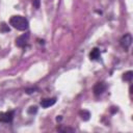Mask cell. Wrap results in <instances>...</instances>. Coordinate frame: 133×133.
Segmentation results:
<instances>
[{
    "label": "cell",
    "mask_w": 133,
    "mask_h": 133,
    "mask_svg": "<svg viewBox=\"0 0 133 133\" xmlns=\"http://www.w3.org/2000/svg\"><path fill=\"white\" fill-rule=\"evenodd\" d=\"M28 39H29V33H24L16 38V46L19 48H23L27 45Z\"/></svg>",
    "instance_id": "4"
},
{
    "label": "cell",
    "mask_w": 133,
    "mask_h": 133,
    "mask_svg": "<svg viewBox=\"0 0 133 133\" xmlns=\"http://www.w3.org/2000/svg\"><path fill=\"white\" fill-rule=\"evenodd\" d=\"M106 88H107V85L104 82H97L95 84L92 90H94L95 96H100V95H102L106 90Z\"/></svg>",
    "instance_id": "5"
},
{
    "label": "cell",
    "mask_w": 133,
    "mask_h": 133,
    "mask_svg": "<svg viewBox=\"0 0 133 133\" xmlns=\"http://www.w3.org/2000/svg\"><path fill=\"white\" fill-rule=\"evenodd\" d=\"M80 115H81V118L83 121H88L89 119V116H90V113L87 110H81L80 111Z\"/></svg>",
    "instance_id": "9"
},
{
    "label": "cell",
    "mask_w": 133,
    "mask_h": 133,
    "mask_svg": "<svg viewBox=\"0 0 133 133\" xmlns=\"http://www.w3.org/2000/svg\"><path fill=\"white\" fill-rule=\"evenodd\" d=\"M56 103V98H50V99H44L41 101V106L43 108H48Z\"/></svg>",
    "instance_id": "6"
},
{
    "label": "cell",
    "mask_w": 133,
    "mask_h": 133,
    "mask_svg": "<svg viewBox=\"0 0 133 133\" xmlns=\"http://www.w3.org/2000/svg\"><path fill=\"white\" fill-rule=\"evenodd\" d=\"M56 121H57V122H58V121H61V116H59V117H57V118H56Z\"/></svg>",
    "instance_id": "16"
},
{
    "label": "cell",
    "mask_w": 133,
    "mask_h": 133,
    "mask_svg": "<svg viewBox=\"0 0 133 133\" xmlns=\"http://www.w3.org/2000/svg\"><path fill=\"white\" fill-rule=\"evenodd\" d=\"M8 31H9V27H8V25L5 24V23H1V24H0V32H2V33H6V32H8Z\"/></svg>",
    "instance_id": "10"
},
{
    "label": "cell",
    "mask_w": 133,
    "mask_h": 133,
    "mask_svg": "<svg viewBox=\"0 0 133 133\" xmlns=\"http://www.w3.org/2000/svg\"><path fill=\"white\" fill-rule=\"evenodd\" d=\"M132 78H133V72L132 71L126 72L124 74V76H123V80H125V81H131Z\"/></svg>",
    "instance_id": "8"
},
{
    "label": "cell",
    "mask_w": 133,
    "mask_h": 133,
    "mask_svg": "<svg viewBox=\"0 0 133 133\" xmlns=\"http://www.w3.org/2000/svg\"><path fill=\"white\" fill-rule=\"evenodd\" d=\"M58 130L61 131V132H68V131L74 132V131H75V129H73V128H60V129H58Z\"/></svg>",
    "instance_id": "13"
},
{
    "label": "cell",
    "mask_w": 133,
    "mask_h": 133,
    "mask_svg": "<svg viewBox=\"0 0 133 133\" xmlns=\"http://www.w3.org/2000/svg\"><path fill=\"white\" fill-rule=\"evenodd\" d=\"M36 112H37V107H36V106H31V107H29L28 110H27V113L30 114V115H33V114H35Z\"/></svg>",
    "instance_id": "11"
},
{
    "label": "cell",
    "mask_w": 133,
    "mask_h": 133,
    "mask_svg": "<svg viewBox=\"0 0 133 133\" xmlns=\"http://www.w3.org/2000/svg\"><path fill=\"white\" fill-rule=\"evenodd\" d=\"M32 3H33V6L35 8H38L39 7V0H33Z\"/></svg>",
    "instance_id": "14"
},
{
    "label": "cell",
    "mask_w": 133,
    "mask_h": 133,
    "mask_svg": "<svg viewBox=\"0 0 133 133\" xmlns=\"http://www.w3.org/2000/svg\"><path fill=\"white\" fill-rule=\"evenodd\" d=\"M90 60H98L100 58V50L98 48H94L89 53Z\"/></svg>",
    "instance_id": "7"
},
{
    "label": "cell",
    "mask_w": 133,
    "mask_h": 133,
    "mask_svg": "<svg viewBox=\"0 0 133 133\" xmlns=\"http://www.w3.org/2000/svg\"><path fill=\"white\" fill-rule=\"evenodd\" d=\"M9 24L14 28H16L17 30H20V31L27 30L28 26H29L28 20L23 16H12L9 19Z\"/></svg>",
    "instance_id": "1"
},
{
    "label": "cell",
    "mask_w": 133,
    "mask_h": 133,
    "mask_svg": "<svg viewBox=\"0 0 133 133\" xmlns=\"http://www.w3.org/2000/svg\"><path fill=\"white\" fill-rule=\"evenodd\" d=\"M131 44H132V36H131L130 33H127V34L123 35L122 38L119 39V45H121L122 48H123L124 50H126V51L130 48Z\"/></svg>",
    "instance_id": "2"
},
{
    "label": "cell",
    "mask_w": 133,
    "mask_h": 133,
    "mask_svg": "<svg viewBox=\"0 0 133 133\" xmlns=\"http://www.w3.org/2000/svg\"><path fill=\"white\" fill-rule=\"evenodd\" d=\"M112 109H111V112L112 113H114V112H116L117 111V107H111Z\"/></svg>",
    "instance_id": "15"
},
{
    "label": "cell",
    "mask_w": 133,
    "mask_h": 133,
    "mask_svg": "<svg viewBox=\"0 0 133 133\" xmlns=\"http://www.w3.org/2000/svg\"><path fill=\"white\" fill-rule=\"evenodd\" d=\"M35 90H37V87H31V88H26V89H25V92H26V94H32V92H34Z\"/></svg>",
    "instance_id": "12"
},
{
    "label": "cell",
    "mask_w": 133,
    "mask_h": 133,
    "mask_svg": "<svg viewBox=\"0 0 133 133\" xmlns=\"http://www.w3.org/2000/svg\"><path fill=\"white\" fill-rule=\"evenodd\" d=\"M14 115H15V111L14 110H9L6 112H1L0 113V122L2 123H11L14 119Z\"/></svg>",
    "instance_id": "3"
}]
</instances>
